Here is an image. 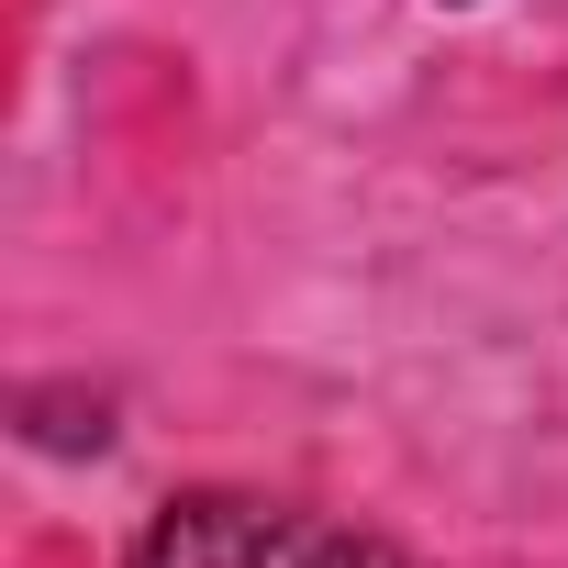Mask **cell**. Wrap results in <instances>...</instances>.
I'll return each mask as SVG.
<instances>
[{
    "mask_svg": "<svg viewBox=\"0 0 568 568\" xmlns=\"http://www.w3.org/2000/svg\"><path fill=\"white\" fill-rule=\"evenodd\" d=\"M123 568H424V557L368 535V524L267 501V490H179L145 513Z\"/></svg>",
    "mask_w": 568,
    "mask_h": 568,
    "instance_id": "obj_1",
    "label": "cell"
}]
</instances>
